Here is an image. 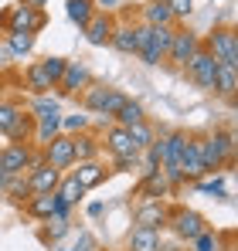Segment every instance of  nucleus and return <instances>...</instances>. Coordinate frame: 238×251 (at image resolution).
I'll list each match as a JSON object with an SVG mask.
<instances>
[{
  "label": "nucleus",
  "instance_id": "f257e3e1",
  "mask_svg": "<svg viewBox=\"0 0 238 251\" xmlns=\"http://www.w3.org/2000/svg\"><path fill=\"white\" fill-rule=\"evenodd\" d=\"M0 27L7 34H38L48 27V10L38 7H24V3H14L0 14Z\"/></svg>",
  "mask_w": 238,
  "mask_h": 251
},
{
  "label": "nucleus",
  "instance_id": "f03ea898",
  "mask_svg": "<svg viewBox=\"0 0 238 251\" xmlns=\"http://www.w3.org/2000/svg\"><path fill=\"white\" fill-rule=\"evenodd\" d=\"M201 48H204L218 65L238 68V34H235V27H214L208 38H201Z\"/></svg>",
  "mask_w": 238,
  "mask_h": 251
},
{
  "label": "nucleus",
  "instance_id": "7ed1b4c3",
  "mask_svg": "<svg viewBox=\"0 0 238 251\" xmlns=\"http://www.w3.org/2000/svg\"><path fill=\"white\" fill-rule=\"evenodd\" d=\"M41 163V153L34 146H17V143H7L0 146V167L7 176H24L31 167Z\"/></svg>",
  "mask_w": 238,
  "mask_h": 251
},
{
  "label": "nucleus",
  "instance_id": "20e7f679",
  "mask_svg": "<svg viewBox=\"0 0 238 251\" xmlns=\"http://www.w3.org/2000/svg\"><path fill=\"white\" fill-rule=\"evenodd\" d=\"M167 227H170L180 241H187V245H191L198 234H204V231H208V221L201 217L198 210H191V207H170Z\"/></svg>",
  "mask_w": 238,
  "mask_h": 251
},
{
  "label": "nucleus",
  "instance_id": "39448f33",
  "mask_svg": "<svg viewBox=\"0 0 238 251\" xmlns=\"http://www.w3.org/2000/svg\"><path fill=\"white\" fill-rule=\"evenodd\" d=\"M201 51V34L187 31V27H174V41H170V51H167V61L174 68H187V61Z\"/></svg>",
  "mask_w": 238,
  "mask_h": 251
},
{
  "label": "nucleus",
  "instance_id": "423d86ee",
  "mask_svg": "<svg viewBox=\"0 0 238 251\" xmlns=\"http://www.w3.org/2000/svg\"><path fill=\"white\" fill-rule=\"evenodd\" d=\"M41 160H44L48 167H55L58 173L72 170V167H75V150H72V136L58 132L55 139H48V143L41 146Z\"/></svg>",
  "mask_w": 238,
  "mask_h": 251
},
{
  "label": "nucleus",
  "instance_id": "0eeeda50",
  "mask_svg": "<svg viewBox=\"0 0 238 251\" xmlns=\"http://www.w3.org/2000/svg\"><path fill=\"white\" fill-rule=\"evenodd\" d=\"M177 27V24H174ZM174 27H150V38H147V44L140 48V61L143 65H160V61H167V51H170V41H174Z\"/></svg>",
  "mask_w": 238,
  "mask_h": 251
},
{
  "label": "nucleus",
  "instance_id": "6e6552de",
  "mask_svg": "<svg viewBox=\"0 0 238 251\" xmlns=\"http://www.w3.org/2000/svg\"><path fill=\"white\" fill-rule=\"evenodd\" d=\"M89 82H92L89 65H85V61H68L65 72H61V78H58V85H55V92H58V99H72V95H79Z\"/></svg>",
  "mask_w": 238,
  "mask_h": 251
},
{
  "label": "nucleus",
  "instance_id": "1a4fd4ad",
  "mask_svg": "<svg viewBox=\"0 0 238 251\" xmlns=\"http://www.w3.org/2000/svg\"><path fill=\"white\" fill-rule=\"evenodd\" d=\"M167 217H170V207L163 201H140L133 207V227H153V231H163L167 227Z\"/></svg>",
  "mask_w": 238,
  "mask_h": 251
},
{
  "label": "nucleus",
  "instance_id": "9d476101",
  "mask_svg": "<svg viewBox=\"0 0 238 251\" xmlns=\"http://www.w3.org/2000/svg\"><path fill=\"white\" fill-rule=\"evenodd\" d=\"M184 72H187V78L198 85V88L211 92V88H214V75H218V61H214V58H211V54L201 48L198 54L187 61V68H184Z\"/></svg>",
  "mask_w": 238,
  "mask_h": 251
},
{
  "label": "nucleus",
  "instance_id": "9b49d317",
  "mask_svg": "<svg viewBox=\"0 0 238 251\" xmlns=\"http://www.w3.org/2000/svg\"><path fill=\"white\" fill-rule=\"evenodd\" d=\"M113 27H116V17L113 14H92L89 24L82 27V34H85V41L92 44V48H106L109 38H113Z\"/></svg>",
  "mask_w": 238,
  "mask_h": 251
},
{
  "label": "nucleus",
  "instance_id": "f8f14e48",
  "mask_svg": "<svg viewBox=\"0 0 238 251\" xmlns=\"http://www.w3.org/2000/svg\"><path fill=\"white\" fill-rule=\"evenodd\" d=\"M24 180H28V187H31V194H55L58 190V180H61V173L55 167H48L44 160H41L38 167H31L24 173Z\"/></svg>",
  "mask_w": 238,
  "mask_h": 251
},
{
  "label": "nucleus",
  "instance_id": "ddd939ff",
  "mask_svg": "<svg viewBox=\"0 0 238 251\" xmlns=\"http://www.w3.org/2000/svg\"><path fill=\"white\" fill-rule=\"evenodd\" d=\"M99 143L106 146V153H109L113 160H116V156H133V153H140V150L133 146L129 132H126L122 126H116V123H113L106 132H102V136H99Z\"/></svg>",
  "mask_w": 238,
  "mask_h": 251
},
{
  "label": "nucleus",
  "instance_id": "4468645a",
  "mask_svg": "<svg viewBox=\"0 0 238 251\" xmlns=\"http://www.w3.org/2000/svg\"><path fill=\"white\" fill-rule=\"evenodd\" d=\"M177 167H180V173H184V180H187V183H194V180H201V176H208L204 167H201V153H198V139H194V136H187V143H184V150H180Z\"/></svg>",
  "mask_w": 238,
  "mask_h": 251
},
{
  "label": "nucleus",
  "instance_id": "2eb2a0df",
  "mask_svg": "<svg viewBox=\"0 0 238 251\" xmlns=\"http://www.w3.org/2000/svg\"><path fill=\"white\" fill-rule=\"evenodd\" d=\"M198 153H201V167H204V173H221V170L228 167V160H225V153H221L214 132L204 136V139H198Z\"/></svg>",
  "mask_w": 238,
  "mask_h": 251
},
{
  "label": "nucleus",
  "instance_id": "dca6fc26",
  "mask_svg": "<svg viewBox=\"0 0 238 251\" xmlns=\"http://www.w3.org/2000/svg\"><path fill=\"white\" fill-rule=\"evenodd\" d=\"M3 139H7V143H17V146H34V116L21 109V112L14 116L10 129L3 132Z\"/></svg>",
  "mask_w": 238,
  "mask_h": 251
},
{
  "label": "nucleus",
  "instance_id": "f3484780",
  "mask_svg": "<svg viewBox=\"0 0 238 251\" xmlns=\"http://www.w3.org/2000/svg\"><path fill=\"white\" fill-rule=\"evenodd\" d=\"M72 176L79 180L85 190H95L99 183H106V180H109V170H106L102 160H85V163H75Z\"/></svg>",
  "mask_w": 238,
  "mask_h": 251
},
{
  "label": "nucleus",
  "instance_id": "a211bd4d",
  "mask_svg": "<svg viewBox=\"0 0 238 251\" xmlns=\"http://www.w3.org/2000/svg\"><path fill=\"white\" fill-rule=\"evenodd\" d=\"M72 150H75V163L99 160V153H102L99 132H92V129H82V132H75V136H72Z\"/></svg>",
  "mask_w": 238,
  "mask_h": 251
},
{
  "label": "nucleus",
  "instance_id": "6ab92c4d",
  "mask_svg": "<svg viewBox=\"0 0 238 251\" xmlns=\"http://www.w3.org/2000/svg\"><path fill=\"white\" fill-rule=\"evenodd\" d=\"M163 248V231L153 227H133L126 238V251H160Z\"/></svg>",
  "mask_w": 238,
  "mask_h": 251
},
{
  "label": "nucleus",
  "instance_id": "aec40b11",
  "mask_svg": "<svg viewBox=\"0 0 238 251\" xmlns=\"http://www.w3.org/2000/svg\"><path fill=\"white\" fill-rule=\"evenodd\" d=\"M140 24H147V27H174L177 21H174V14H170L167 3H160V0H147L143 10H140Z\"/></svg>",
  "mask_w": 238,
  "mask_h": 251
},
{
  "label": "nucleus",
  "instance_id": "412c9836",
  "mask_svg": "<svg viewBox=\"0 0 238 251\" xmlns=\"http://www.w3.org/2000/svg\"><path fill=\"white\" fill-rule=\"evenodd\" d=\"M136 194H140V197H147V201H163V197H170L174 190H170V183L163 180V173L153 170V173H143V180H140Z\"/></svg>",
  "mask_w": 238,
  "mask_h": 251
},
{
  "label": "nucleus",
  "instance_id": "4be33fe9",
  "mask_svg": "<svg viewBox=\"0 0 238 251\" xmlns=\"http://www.w3.org/2000/svg\"><path fill=\"white\" fill-rule=\"evenodd\" d=\"M218 99L225 102H235V92H238V68L232 65H218V75H214V88H211Z\"/></svg>",
  "mask_w": 238,
  "mask_h": 251
},
{
  "label": "nucleus",
  "instance_id": "5701e85b",
  "mask_svg": "<svg viewBox=\"0 0 238 251\" xmlns=\"http://www.w3.org/2000/svg\"><path fill=\"white\" fill-rule=\"evenodd\" d=\"M106 92H109V85L106 82H89L82 88L79 102H82V112H92V116H99L102 112V102H106Z\"/></svg>",
  "mask_w": 238,
  "mask_h": 251
},
{
  "label": "nucleus",
  "instance_id": "b1692460",
  "mask_svg": "<svg viewBox=\"0 0 238 251\" xmlns=\"http://www.w3.org/2000/svg\"><path fill=\"white\" fill-rule=\"evenodd\" d=\"M24 214L31 221H51V207H55V194H31L24 204Z\"/></svg>",
  "mask_w": 238,
  "mask_h": 251
},
{
  "label": "nucleus",
  "instance_id": "393cba45",
  "mask_svg": "<svg viewBox=\"0 0 238 251\" xmlns=\"http://www.w3.org/2000/svg\"><path fill=\"white\" fill-rule=\"evenodd\" d=\"M24 88L38 99V95H51V88H55V85H51L48 75H44V68L34 61V65H28V68H24Z\"/></svg>",
  "mask_w": 238,
  "mask_h": 251
},
{
  "label": "nucleus",
  "instance_id": "a878e982",
  "mask_svg": "<svg viewBox=\"0 0 238 251\" xmlns=\"http://www.w3.org/2000/svg\"><path fill=\"white\" fill-rule=\"evenodd\" d=\"M109 48H116L119 54H136V24H116Z\"/></svg>",
  "mask_w": 238,
  "mask_h": 251
},
{
  "label": "nucleus",
  "instance_id": "bb28decb",
  "mask_svg": "<svg viewBox=\"0 0 238 251\" xmlns=\"http://www.w3.org/2000/svg\"><path fill=\"white\" fill-rule=\"evenodd\" d=\"M89 190L82 187L79 180L72 176V173H61V180H58V190H55V197L58 201H65V204H72V207H79V201L85 197Z\"/></svg>",
  "mask_w": 238,
  "mask_h": 251
},
{
  "label": "nucleus",
  "instance_id": "cd10ccee",
  "mask_svg": "<svg viewBox=\"0 0 238 251\" xmlns=\"http://www.w3.org/2000/svg\"><path fill=\"white\" fill-rule=\"evenodd\" d=\"M143 119H147L143 105H140L136 99H126V102H122V109L116 112V119H113V123H116V126H122V129H129V126L143 123Z\"/></svg>",
  "mask_w": 238,
  "mask_h": 251
},
{
  "label": "nucleus",
  "instance_id": "c85d7f7f",
  "mask_svg": "<svg viewBox=\"0 0 238 251\" xmlns=\"http://www.w3.org/2000/svg\"><path fill=\"white\" fill-rule=\"evenodd\" d=\"M28 112L34 116V123H41V119L61 116V102H58V99H51V95H38V99L31 102V109H28Z\"/></svg>",
  "mask_w": 238,
  "mask_h": 251
},
{
  "label": "nucleus",
  "instance_id": "c756f323",
  "mask_svg": "<svg viewBox=\"0 0 238 251\" xmlns=\"http://www.w3.org/2000/svg\"><path fill=\"white\" fill-rule=\"evenodd\" d=\"M65 14L75 27H85L89 17L95 14V7H92V0H65Z\"/></svg>",
  "mask_w": 238,
  "mask_h": 251
},
{
  "label": "nucleus",
  "instance_id": "7c9ffc66",
  "mask_svg": "<svg viewBox=\"0 0 238 251\" xmlns=\"http://www.w3.org/2000/svg\"><path fill=\"white\" fill-rule=\"evenodd\" d=\"M126 132H129V139H133V146H136L140 153H143V150H147V146L157 139V129L147 123V119H143V123H136V126H129Z\"/></svg>",
  "mask_w": 238,
  "mask_h": 251
},
{
  "label": "nucleus",
  "instance_id": "2f4dec72",
  "mask_svg": "<svg viewBox=\"0 0 238 251\" xmlns=\"http://www.w3.org/2000/svg\"><path fill=\"white\" fill-rule=\"evenodd\" d=\"M68 231H72V221H44V227H41L38 238L44 241V245H58Z\"/></svg>",
  "mask_w": 238,
  "mask_h": 251
},
{
  "label": "nucleus",
  "instance_id": "473e14b6",
  "mask_svg": "<svg viewBox=\"0 0 238 251\" xmlns=\"http://www.w3.org/2000/svg\"><path fill=\"white\" fill-rule=\"evenodd\" d=\"M194 190L214 194V197H228V187H225V176H221V173H208V176L194 180Z\"/></svg>",
  "mask_w": 238,
  "mask_h": 251
},
{
  "label": "nucleus",
  "instance_id": "72a5a7b5",
  "mask_svg": "<svg viewBox=\"0 0 238 251\" xmlns=\"http://www.w3.org/2000/svg\"><path fill=\"white\" fill-rule=\"evenodd\" d=\"M34 41H38V34H7V51L24 58V54L34 51Z\"/></svg>",
  "mask_w": 238,
  "mask_h": 251
},
{
  "label": "nucleus",
  "instance_id": "f704fd0d",
  "mask_svg": "<svg viewBox=\"0 0 238 251\" xmlns=\"http://www.w3.org/2000/svg\"><path fill=\"white\" fill-rule=\"evenodd\" d=\"M0 194H7L14 204H24V201L31 197V187H28V180H24V176H10V180H7V187H3Z\"/></svg>",
  "mask_w": 238,
  "mask_h": 251
},
{
  "label": "nucleus",
  "instance_id": "c9c22d12",
  "mask_svg": "<svg viewBox=\"0 0 238 251\" xmlns=\"http://www.w3.org/2000/svg\"><path fill=\"white\" fill-rule=\"evenodd\" d=\"M126 99H129V95H126L122 88H109V92H106V102H102V112H99V116H102V119H116V112L122 109V102H126Z\"/></svg>",
  "mask_w": 238,
  "mask_h": 251
},
{
  "label": "nucleus",
  "instance_id": "e433bc0d",
  "mask_svg": "<svg viewBox=\"0 0 238 251\" xmlns=\"http://www.w3.org/2000/svg\"><path fill=\"white\" fill-rule=\"evenodd\" d=\"M38 65L44 68V75L51 78V85H58L61 72H65V65H68V58H61V54H48V58H41Z\"/></svg>",
  "mask_w": 238,
  "mask_h": 251
},
{
  "label": "nucleus",
  "instance_id": "4c0bfd02",
  "mask_svg": "<svg viewBox=\"0 0 238 251\" xmlns=\"http://www.w3.org/2000/svg\"><path fill=\"white\" fill-rule=\"evenodd\" d=\"M82 129H89V116L85 112H72V116H61V132L65 136H75Z\"/></svg>",
  "mask_w": 238,
  "mask_h": 251
},
{
  "label": "nucleus",
  "instance_id": "58836bf2",
  "mask_svg": "<svg viewBox=\"0 0 238 251\" xmlns=\"http://www.w3.org/2000/svg\"><path fill=\"white\" fill-rule=\"evenodd\" d=\"M214 139H218V146H221V153H225V160L232 167L235 163V136H232V129H214Z\"/></svg>",
  "mask_w": 238,
  "mask_h": 251
},
{
  "label": "nucleus",
  "instance_id": "ea45409f",
  "mask_svg": "<svg viewBox=\"0 0 238 251\" xmlns=\"http://www.w3.org/2000/svg\"><path fill=\"white\" fill-rule=\"evenodd\" d=\"M191 248H194V251H218V234L208 227L204 234H198V238L191 241Z\"/></svg>",
  "mask_w": 238,
  "mask_h": 251
},
{
  "label": "nucleus",
  "instance_id": "a19ab883",
  "mask_svg": "<svg viewBox=\"0 0 238 251\" xmlns=\"http://www.w3.org/2000/svg\"><path fill=\"white\" fill-rule=\"evenodd\" d=\"M167 7H170V14H174V21L180 24V21H187V14L194 10V0H167Z\"/></svg>",
  "mask_w": 238,
  "mask_h": 251
},
{
  "label": "nucleus",
  "instance_id": "79ce46f5",
  "mask_svg": "<svg viewBox=\"0 0 238 251\" xmlns=\"http://www.w3.org/2000/svg\"><path fill=\"white\" fill-rule=\"evenodd\" d=\"M17 112H21V105H14V102H0V136L10 129V123H14Z\"/></svg>",
  "mask_w": 238,
  "mask_h": 251
},
{
  "label": "nucleus",
  "instance_id": "37998d69",
  "mask_svg": "<svg viewBox=\"0 0 238 251\" xmlns=\"http://www.w3.org/2000/svg\"><path fill=\"white\" fill-rule=\"evenodd\" d=\"M113 170H116V173H133V170H140V153H133V156H116V160H113Z\"/></svg>",
  "mask_w": 238,
  "mask_h": 251
},
{
  "label": "nucleus",
  "instance_id": "c03bdc74",
  "mask_svg": "<svg viewBox=\"0 0 238 251\" xmlns=\"http://www.w3.org/2000/svg\"><path fill=\"white\" fill-rule=\"evenodd\" d=\"M95 14H113L116 7H122V0H92Z\"/></svg>",
  "mask_w": 238,
  "mask_h": 251
},
{
  "label": "nucleus",
  "instance_id": "a18cd8bd",
  "mask_svg": "<svg viewBox=\"0 0 238 251\" xmlns=\"http://www.w3.org/2000/svg\"><path fill=\"white\" fill-rule=\"evenodd\" d=\"M102 210H106V204L95 201V204H89V217H102Z\"/></svg>",
  "mask_w": 238,
  "mask_h": 251
},
{
  "label": "nucleus",
  "instance_id": "49530a36",
  "mask_svg": "<svg viewBox=\"0 0 238 251\" xmlns=\"http://www.w3.org/2000/svg\"><path fill=\"white\" fill-rule=\"evenodd\" d=\"M21 3H24V7H38V10L48 7V0H21Z\"/></svg>",
  "mask_w": 238,
  "mask_h": 251
},
{
  "label": "nucleus",
  "instance_id": "de8ad7c7",
  "mask_svg": "<svg viewBox=\"0 0 238 251\" xmlns=\"http://www.w3.org/2000/svg\"><path fill=\"white\" fill-rule=\"evenodd\" d=\"M7 180H10V176H7V173H3V167H0V190L7 187Z\"/></svg>",
  "mask_w": 238,
  "mask_h": 251
},
{
  "label": "nucleus",
  "instance_id": "09e8293b",
  "mask_svg": "<svg viewBox=\"0 0 238 251\" xmlns=\"http://www.w3.org/2000/svg\"><path fill=\"white\" fill-rule=\"evenodd\" d=\"M160 3H167V0H160Z\"/></svg>",
  "mask_w": 238,
  "mask_h": 251
}]
</instances>
